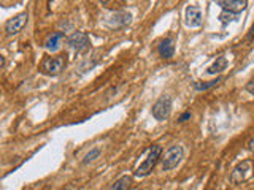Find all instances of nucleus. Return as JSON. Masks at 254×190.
<instances>
[{"label":"nucleus","mask_w":254,"mask_h":190,"mask_svg":"<svg viewBox=\"0 0 254 190\" xmlns=\"http://www.w3.org/2000/svg\"><path fill=\"white\" fill-rule=\"evenodd\" d=\"M161 158H162V147L159 144L151 146L148 149L146 158L137 166V170H135V176H138V178L148 176V174L154 170V166L157 165V162L161 160Z\"/></svg>","instance_id":"1"},{"label":"nucleus","mask_w":254,"mask_h":190,"mask_svg":"<svg viewBox=\"0 0 254 190\" xmlns=\"http://www.w3.org/2000/svg\"><path fill=\"white\" fill-rule=\"evenodd\" d=\"M254 176V160L246 158V160L240 162L230 173V182L232 184H243V182L250 181Z\"/></svg>","instance_id":"2"},{"label":"nucleus","mask_w":254,"mask_h":190,"mask_svg":"<svg viewBox=\"0 0 254 190\" xmlns=\"http://www.w3.org/2000/svg\"><path fill=\"white\" fill-rule=\"evenodd\" d=\"M183 157H185V149H183V146L175 144V146L169 147L161 158L162 160L161 168L164 171H170L173 168H177V166L180 165V162L183 160Z\"/></svg>","instance_id":"3"},{"label":"nucleus","mask_w":254,"mask_h":190,"mask_svg":"<svg viewBox=\"0 0 254 190\" xmlns=\"http://www.w3.org/2000/svg\"><path fill=\"white\" fill-rule=\"evenodd\" d=\"M67 65V57L65 55H54V57H48L42 63V73L48 76H56L65 68Z\"/></svg>","instance_id":"4"},{"label":"nucleus","mask_w":254,"mask_h":190,"mask_svg":"<svg viewBox=\"0 0 254 190\" xmlns=\"http://www.w3.org/2000/svg\"><path fill=\"white\" fill-rule=\"evenodd\" d=\"M170 111H172V97L165 94L154 103L153 111H151V113H153V117L156 119V121L164 122V121L169 119Z\"/></svg>","instance_id":"5"},{"label":"nucleus","mask_w":254,"mask_h":190,"mask_svg":"<svg viewBox=\"0 0 254 190\" xmlns=\"http://www.w3.org/2000/svg\"><path fill=\"white\" fill-rule=\"evenodd\" d=\"M132 22V14L126 10H119L113 13L111 16L105 19V26L111 30H118V29H124Z\"/></svg>","instance_id":"6"},{"label":"nucleus","mask_w":254,"mask_h":190,"mask_svg":"<svg viewBox=\"0 0 254 190\" xmlns=\"http://www.w3.org/2000/svg\"><path fill=\"white\" fill-rule=\"evenodd\" d=\"M27 19H29V14H27L26 11L13 16L11 19H8V21L5 22V34H6L8 37L18 35L19 32L24 29V26L27 24Z\"/></svg>","instance_id":"7"},{"label":"nucleus","mask_w":254,"mask_h":190,"mask_svg":"<svg viewBox=\"0 0 254 190\" xmlns=\"http://www.w3.org/2000/svg\"><path fill=\"white\" fill-rule=\"evenodd\" d=\"M67 43H68V46H70L73 51H76V52H83V51L87 49V48H89L91 40H89V35L84 34V32L76 30V32H73V34H71V35L67 38Z\"/></svg>","instance_id":"8"},{"label":"nucleus","mask_w":254,"mask_h":190,"mask_svg":"<svg viewBox=\"0 0 254 190\" xmlns=\"http://www.w3.org/2000/svg\"><path fill=\"white\" fill-rule=\"evenodd\" d=\"M185 22L186 26L190 27V29H197L202 26L203 22V16H202V11L200 8H198L197 5H189L186 8V16H185Z\"/></svg>","instance_id":"9"},{"label":"nucleus","mask_w":254,"mask_h":190,"mask_svg":"<svg viewBox=\"0 0 254 190\" xmlns=\"http://www.w3.org/2000/svg\"><path fill=\"white\" fill-rule=\"evenodd\" d=\"M216 3L224 11L232 13V14L242 13L243 10H246V6H248V2H246V0H218Z\"/></svg>","instance_id":"10"},{"label":"nucleus","mask_w":254,"mask_h":190,"mask_svg":"<svg viewBox=\"0 0 254 190\" xmlns=\"http://www.w3.org/2000/svg\"><path fill=\"white\" fill-rule=\"evenodd\" d=\"M64 42H65V34H64V32H53V34L48 37L45 46L50 52H56L61 49Z\"/></svg>","instance_id":"11"},{"label":"nucleus","mask_w":254,"mask_h":190,"mask_svg":"<svg viewBox=\"0 0 254 190\" xmlns=\"http://www.w3.org/2000/svg\"><path fill=\"white\" fill-rule=\"evenodd\" d=\"M157 52L161 57L164 59H172L173 54H175V45H173V40L172 38H165L162 40L161 43L157 46Z\"/></svg>","instance_id":"12"},{"label":"nucleus","mask_w":254,"mask_h":190,"mask_svg":"<svg viewBox=\"0 0 254 190\" xmlns=\"http://www.w3.org/2000/svg\"><path fill=\"white\" fill-rule=\"evenodd\" d=\"M227 63H229L227 59L224 57V55H221V57H218L208 68H206V73L208 75H219L227 68Z\"/></svg>","instance_id":"13"},{"label":"nucleus","mask_w":254,"mask_h":190,"mask_svg":"<svg viewBox=\"0 0 254 190\" xmlns=\"http://www.w3.org/2000/svg\"><path fill=\"white\" fill-rule=\"evenodd\" d=\"M132 189V178L130 176H123L118 181H115V184H111L108 190H130Z\"/></svg>","instance_id":"14"},{"label":"nucleus","mask_w":254,"mask_h":190,"mask_svg":"<svg viewBox=\"0 0 254 190\" xmlns=\"http://www.w3.org/2000/svg\"><path fill=\"white\" fill-rule=\"evenodd\" d=\"M221 76H218L216 79H211V81H195L194 83V89L195 91H200V92H205V91H210L213 89L214 86H218L221 83Z\"/></svg>","instance_id":"15"},{"label":"nucleus","mask_w":254,"mask_h":190,"mask_svg":"<svg viewBox=\"0 0 254 190\" xmlns=\"http://www.w3.org/2000/svg\"><path fill=\"white\" fill-rule=\"evenodd\" d=\"M100 147H94V149H91L89 152H87L86 155H84V158H83V165H87V163H91V162H94L95 158H99V155H100Z\"/></svg>","instance_id":"16"},{"label":"nucleus","mask_w":254,"mask_h":190,"mask_svg":"<svg viewBox=\"0 0 254 190\" xmlns=\"http://www.w3.org/2000/svg\"><path fill=\"white\" fill-rule=\"evenodd\" d=\"M238 18V14H232V13H227V11H222L221 16H219V21L222 26H227L229 22H232Z\"/></svg>","instance_id":"17"},{"label":"nucleus","mask_w":254,"mask_h":190,"mask_svg":"<svg viewBox=\"0 0 254 190\" xmlns=\"http://www.w3.org/2000/svg\"><path fill=\"white\" fill-rule=\"evenodd\" d=\"M188 119H190V111H186V113H183L178 119V122H186Z\"/></svg>","instance_id":"18"},{"label":"nucleus","mask_w":254,"mask_h":190,"mask_svg":"<svg viewBox=\"0 0 254 190\" xmlns=\"http://www.w3.org/2000/svg\"><path fill=\"white\" fill-rule=\"evenodd\" d=\"M246 91H248L250 94H253L254 95V78L251 79V81L246 84Z\"/></svg>","instance_id":"19"},{"label":"nucleus","mask_w":254,"mask_h":190,"mask_svg":"<svg viewBox=\"0 0 254 190\" xmlns=\"http://www.w3.org/2000/svg\"><path fill=\"white\" fill-rule=\"evenodd\" d=\"M246 40H248V42H254V24L251 26V30L248 32V35H246Z\"/></svg>","instance_id":"20"},{"label":"nucleus","mask_w":254,"mask_h":190,"mask_svg":"<svg viewBox=\"0 0 254 190\" xmlns=\"http://www.w3.org/2000/svg\"><path fill=\"white\" fill-rule=\"evenodd\" d=\"M248 149L251 150V152H254V137L250 140V142H248Z\"/></svg>","instance_id":"21"},{"label":"nucleus","mask_w":254,"mask_h":190,"mask_svg":"<svg viewBox=\"0 0 254 190\" xmlns=\"http://www.w3.org/2000/svg\"><path fill=\"white\" fill-rule=\"evenodd\" d=\"M0 68H5V57L0 55Z\"/></svg>","instance_id":"22"}]
</instances>
